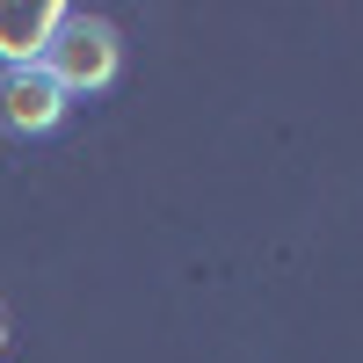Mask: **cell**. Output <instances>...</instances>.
Listing matches in <instances>:
<instances>
[{
  "instance_id": "obj_1",
  "label": "cell",
  "mask_w": 363,
  "mask_h": 363,
  "mask_svg": "<svg viewBox=\"0 0 363 363\" xmlns=\"http://www.w3.org/2000/svg\"><path fill=\"white\" fill-rule=\"evenodd\" d=\"M116 66H124V44H116V29L102 22V15H66V29L51 37V51H44V73L58 80V95H102V87L116 80Z\"/></svg>"
},
{
  "instance_id": "obj_2",
  "label": "cell",
  "mask_w": 363,
  "mask_h": 363,
  "mask_svg": "<svg viewBox=\"0 0 363 363\" xmlns=\"http://www.w3.org/2000/svg\"><path fill=\"white\" fill-rule=\"evenodd\" d=\"M66 95H58V80L44 66H8L0 73V131L8 138H44L66 124Z\"/></svg>"
},
{
  "instance_id": "obj_3",
  "label": "cell",
  "mask_w": 363,
  "mask_h": 363,
  "mask_svg": "<svg viewBox=\"0 0 363 363\" xmlns=\"http://www.w3.org/2000/svg\"><path fill=\"white\" fill-rule=\"evenodd\" d=\"M66 0H0V73L8 66H44L51 37L66 29Z\"/></svg>"
},
{
  "instance_id": "obj_4",
  "label": "cell",
  "mask_w": 363,
  "mask_h": 363,
  "mask_svg": "<svg viewBox=\"0 0 363 363\" xmlns=\"http://www.w3.org/2000/svg\"><path fill=\"white\" fill-rule=\"evenodd\" d=\"M0 349H8V320H0Z\"/></svg>"
}]
</instances>
